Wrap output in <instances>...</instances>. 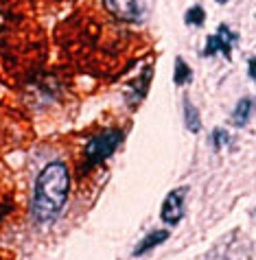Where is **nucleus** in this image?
<instances>
[{"label":"nucleus","instance_id":"nucleus-1","mask_svg":"<svg viewBox=\"0 0 256 260\" xmlns=\"http://www.w3.org/2000/svg\"><path fill=\"white\" fill-rule=\"evenodd\" d=\"M68 169L62 162H53L40 173L35 182V199H33V214L35 219L46 223L53 221L66 204L68 197Z\"/></svg>","mask_w":256,"mask_h":260},{"label":"nucleus","instance_id":"nucleus-2","mask_svg":"<svg viewBox=\"0 0 256 260\" xmlns=\"http://www.w3.org/2000/svg\"><path fill=\"white\" fill-rule=\"evenodd\" d=\"M121 132L119 129H105L103 134L94 136V138L88 142L86 147V164L88 166H97L105 160V157H109L114 153V149L119 147L121 142Z\"/></svg>","mask_w":256,"mask_h":260},{"label":"nucleus","instance_id":"nucleus-3","mask_svg":"<svg viewBox=\"0 0 256 260\" xmlns=\"http://www.w3.org/2000/svg\"><path fill=\"white\" fill-rule=\"evenodd\" d=\"M103 5L114 18L125 22H138L145 13L143 0H103Z\"/></svg>","mask_w":256,"mask_h":260},{"label":"nucleus","instance_id":"nucleus-4","mask_svg":"<svg viewBox=\"0 0 256 260\" xmlns=\"http://www.w3.org/2000/svg\"><path fill=\"white\" fill-rule=\"evenodd\" d=\"M235 40H239V35L232 33L225 24H221L219 26V31L208 38V44H206V48H204V55L210 57L215 53H221L225 59H230V48H232V42Z\"/></svg>","mask_w":256,"mask_h":260},{"label":"nucleus","instance_id":"nucleus-5","mask_svg":"<svg viewBox=\"0 0 256 260\" xmlns=\"http://www.w3.org/2000/svg\"><path fill=\"white\" fill-rule=\"evenodd\" d=\"M184 188H178L166 194L164 204H162V221L169 223V225H175L180 223L182 214H184Z\"/></svg>","mask_w":256,"mask_h":260},{"label":"nucleus","instance_id":"nucleus-6","mask_svg":"<svg viewBox=\"0 0 256 260\" xmlns=\"http://www.w3.org/2000/svg\"><path fill=\"white\" fill-rule=\"evenodd\" d=\"M250 112H252V99H241L237 110H235V116H232V122L239 127H243L247 118H250Z\"/></svg>","mask_w":256,"mask_h":260},{"label":"nucleus","instance_id":"nucleus-7","mask_svg":"<svg viewBox=\"0 0 256 260\" xmlns=\"http://www.w3.org/2000/svg\"><path fill=\"white\" fill-rule=\"evenodd\" d=\"M191 77H193L191 68L186 66L182 57H178V59H175V83H178V85H184V83L191 81Z\"/></svg>","mask_w":256,"mask_h":260},{"label":"nucleus","instance_id":"nucleus-8","mask_svg":"<svg viewBox=\"0 0 256 260\" xmlns=\"http://www.w3.org/2000/svg\"><path fill=\"white\" fill-rule=\"evenodd\" d=\"M166 236H169V234H166V232H156V234H149V238H145V241L140 243V247H138L136 249V254L134 256H143L145 254V251H147V249H151V247H156V245L158 243H162L164 241V238Z\"/></svg>","mask_w":256,"mask_h":260},{"label":"nucleus","instance_id":"nucleus-9","mask_svg":"<svg viewBox=\"0 0 256 260\" xmlns=\"http://www.w3.org/2000/svg\"><path fill=\"white\" fill-rule=\"evenodd\" d=\"M184 20H186V24H191V26H200V24H204V20H206V13H204L202 7H191V9L186 11Z\"/></svg>","mask_w":256,"mask_h":260},{"label":"nucleus","instance_id":"nucleus-10","mask_svg":"<svg viewBox=\"0 0 256 260\" xmlns=\"http://www.w3.org/2000/svg\"><path fill=\"white\" fill-rule=\"evenodd\" d=\"M184 110H186V125L191 132H197L200 129V116H197V110L191 103H184Z\"/></svg>","mask_w":256,"mask_h":260},{"label":"nucleus","instance_id":"nucleus-11","mask_svg":"<svg viewBox=\"0 0 256 260\" xmlns=\"http://www.w3.org/2000/svg\"><path fill=\"white\" fill-rule=\"evenodd\" d=\"M223 144H228V134L221 132V129H217V132H215V147L221 149Z\"/></svg>","mask_w":256,"mask_h":260},{"label":"nucleus","instance_id":"nucleus-12","mask_svg":"<svg viewBox=\"0 0 256 260\" xmlns=\"http://www.w3.org/2000/svg\"><path fill=\"white\" fill-rule=\"evenodd\" d=\"M247 70H250V77L256 81V57H254V59H250V63H247Z\"/></svg>","mask_w":256,"mask_h":260},{"label":"nucleus","instance_id":"nucleus-13","mask_svg":"<svg viewBox=\"0 0 256 260\" xmlns=\"http://www.w3.org/2000/svg\"><path fill=\"white\" fill-rule=\"evenodd\" d=\"M217 3H228V0H217Z\"/></svg>","mask_w":256,"mask_h":260}]
</instances>
